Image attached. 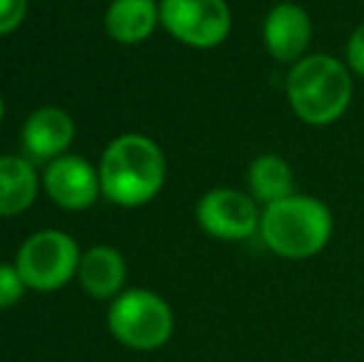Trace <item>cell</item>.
<instances>
[{"label": "cell", "instance_id": "2e32d148", "mask_svg": "<svg viewBox=\"0 0 364 362\" xmlns=\"http://www.w3.org/2000/svg\"><path fill=\"white\" fill-rule=\"evenodd\" d=\"M345 65L357 78H364V23L357 25L345 48Z\"/></svg>", "mask_w": 364, "mask_h": 362}, {"label": "cell", "instance_id": "4fadbf2b", "mask_svg": "<svg viewBox=\"0 0 364 362\" xmlns=\"http://www.w3.org/2000/svg\"><path fill=\"white\" fill-rule=\"evenodd\" d=\"M38 196V174L25 156H0V216L28 211Z\"/></svg>", "mask_w": 364, "mask_h": 362}, {"label": "cell", "instance_id": "7c38bea8", "mask_svg": "<svg viewBox=\"0 0 364 362\" xmlns=\"http://www.w3.org/2000/svg\"><path fill=\"white\" fill-rule=\"evenodd\" d=\"M77 278H80L82 288L92 295V298H112L122 290L127 278V266L119 251L109 246H95L80 258V268H77Z\"/></svg>", "mask_w": 364, "mask_h": 362}, {"label": "cell", "instance_id": "6da1fadb", "mask_svg": "<svg viewBox=\"0 0 364 362\" xmlns=\"http://www.w3.org/2000/svg\"><path fill=\"white\" fill-rule=\"evenodd\" d=\"M102 193L112 203L136 208L151 201L166 181V159L154 139L122 134L105 149L100 161Z\"/></svg>", "mask_w": 364, "mask_h": 362}, {"label": "cell", "instance_id": "ac0fdd59", "mask_svg": "<svg viewBox=\"0 0 364 362\" xmlns=\"http://www.w3.org/2000/svg\"><path fill=\"white\" fill-rule=\"evenodd\" d=\"M3 117H5V102H3V97H0V122H3Z\"/></svg>", "mask_w": 364, "mask_h": 362}, {"label": "cell", "instance_id": "5b68a950", "mask_svg": "<svg viewBox=\"0 0 364 362\" xmlns=\"http://www.w3.org/2000/svg\"><path fill=\"white\" fill-rule=\"evenodd\" d=\"M80 248L65 231H38L20 246L15 268L25 285L35 290H58L80 268Z\"/></svg>", "mask_w": 364, "mask_h": 362}, {"label": "cell", "instance_id": "8fae6325", "mask_svg": "<svg viewBox=\"0 0 364 362\" xmlns=\"http://www.w3.org/2000/svg\"><path fill=\"white\" fill-rule=\"evenodd\" d=\"M161 23L156 0H112L105 13V28L114 43L139 45L151 38Z\"/></svg>", "mask_w": 364, "mask_h": 362}, {"label": "cell", "instance_id": "3957f363", "mask_svg": "<svg viewBox=\"0 0 364 362\" xmlns=\"http://www.w3.org/2000/svg\"><path fill=\"white\" fill-rule=\"evenodd\" d=\"M335 231V218L327 203L310 193H292L263 208L260 231L265 248L288 261H305L325 251Z\"/></svg>", "mask_w": 364, "mask_h": 362}, {"label": "cell", "instance_id": "ba28073f", "mask_svg": "<svg viewBox=\"0 0 364 362\" xmlns=\"http://www.w3.org/2000/svg\"><path fill=\"white\" fill-rule=\"evenodd\" d=\"M43 183L48 196L68 211L90 208L102 193L100 171L77 154H65L50 161Z\"/></svg>", "mask_w": 364, "mask_h": 362}, {"label": "cell", "instance_id": "e0dca14e", "mask_svg": "<svg viewBox=\"0 0 364 362\" xmlns=\"http://www.w3.org/2000/svg\"><path fill=\"white\" fill-rule=\"evenodd\" d=\"M28 13V0H0V35L20 28Z\"/></svg>", "mask_w": 364, "mask_h": 362}, {"label": "cell", "instance_id": "9a60e30c", "mask_svg": "<svg viewBox=\"0 0 364 362\" xmlns=\"http://www.w3.org/2000/svg\"><path fill=\"white\" fill-rule=\"evenodd\" d=\"M25 280L20 271L15 266L8 263H0V310L3 308H13L25 293Z\"/></svg>", "mask_w": 364, "mask_h": 362}, {"label": "cell", "instance_id": "52a82bcc", "mask_svg": "<svg viewBox=\"0 0 364 362\" xmlns=\"http://www.w3.org/2000/svg\"><path fill=\"white\" fill-rule=\"evenodd\" d=\"M263 208L250 193L238 188H211L196 206V221L211 238L218 241H248L260 231Z\"/></svg>", "mask_w": 364, "mask_h": 362}, {"label": "cell", "instance_id": "8992f818", "mask_svg": "<svg viewBox=\"0 0 364 362\" xmlns=\"http://www.w3.org/2000/svg\"><path fill=\"white\" fill-rule=\"evenodd\" d=\"M159 10L166 33L196 50L218 48L233 25L225 0H161Z\"/></svg>", "mask_w": 364, "mask_h": 362}, {"label": "cell", "instance_id": "30bf717a", "mask_svg": "<svg viewBox=\"0 0 364 362\" xmlns=\"http://www.w3.org/2000/svg\"><path fill=\"white\" fill-rule=\"evenodd\" d=\"M75 139V122L60 107H40L23 127V149L30 161H55Z\"/></svg>", "mask_w": 364, "mask_h": 362}, {"label": "cell", "instance_id": "9c48e42d", "mask_svg": "<svg viewBox=\"0 0 364 362\" xmlns=\"http://www.w3.org/2000/svg\"><path fill=\"white\" fill-rule=\"evenodd\" d=\"M312 40V20L297 3H278L263 20V45L275 63L295 65L305 58Z\"/></svg>", "mask_w": 364, "mask_h": 362}, {"label": "cell", "instance_id": "5bb4252c", "mask_svg": "<svg viewBox=\"0 0 364 362\" xmlns=\"http://www.w3.org/2000/svg\"><path fill=\"white\" fill-rule=\"evenodd\" d=\"M248 193L260 203V208L297 193L292 166L280 154L255 156L248 166Z\"/></svg>", "mask_w": 364, "mask_h": 362}, {"label": "cell", "instance_id": "277c9868", "mask_svg": "<svg viewBox=\"0 0 364 362\" xmlns=\"http://www.w3.org/2000/svg\"><path fill=\"white\" fill-rule=\"evenodd\" d=\"M109 330L119 343L134 350H156L173 333V313L161 295L151 290H127L109 308Z\"/></svg>", "mask_w": 364, "mask_h": 362}, {"label": "cell", "instance_id": "7a4b0ae2", "mask_svg": "<svg viewBox=\"0 0 364 362\" xmlns=\"http://www.w3.org/2000/svg\"><path fill=\"white\" fill-rule=\"evenodd\" d=\"M352 73L332 55H305L285 80L290 110L310 127H327L342 119L352 102Z\"/></svg>", "mask_w": 364, "mask_h": 362}]
</instances>
